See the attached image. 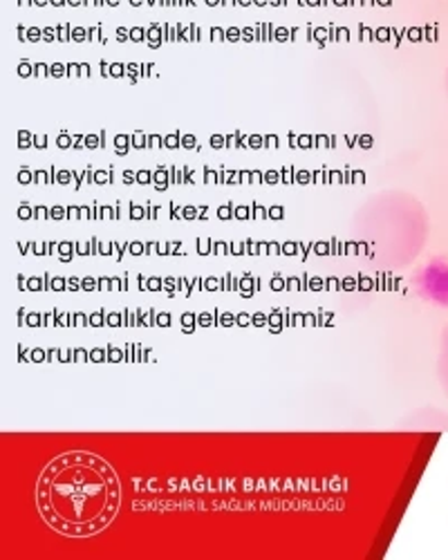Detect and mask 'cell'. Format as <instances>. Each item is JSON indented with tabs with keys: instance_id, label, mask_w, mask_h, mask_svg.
Returning <instances> with one entry per match:
<instances>
[{
	"instance_id": "cell-1",
	"label": "cell",
	"mask_w": 448,
	"mask_h": 560,
	"mask_svg": "<svg viewBox=\"0 0 448 560\" xmlns=\"http://www.w3.org/2000/svg\"><path fill=\"white\" fill-rule=\"evenodd\" d=\"M40 516L70 538L106 529L119 509V480L113 466L83 451L66 453L45 466L36 485Z\"/></svg>"
},
{
	"instance_id": "cell-2",
	"label": "cell",
	"mask_w": 448,
	"mask_h": 560,
	"mask_svg": "<svg viewBox=\"0 0 448 560\" xmlns=\"http://www.w3.org/2000/svg\"><path fill=\"white\" fill-rule=\"evenodd\" d=\"M426 278V288L431 290V296H439V292L448 294V267H428Z\"/></svg>"
},
{
	"instance_id": "cell-3",
	"label": "cell",
	"mask_w": 448,
	"mask_h": 560,
	"mask_svg": "<svg viewBox=\"0 0 448 560\" xmlns=\"http://www.w3.org/2000/svg\"><path fill=\"white\" fill-rule=\"evenodd\" d=\"M446 85H448V74H446Z\"/></svg>"
}]
</instances>
